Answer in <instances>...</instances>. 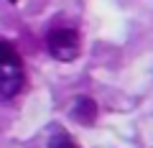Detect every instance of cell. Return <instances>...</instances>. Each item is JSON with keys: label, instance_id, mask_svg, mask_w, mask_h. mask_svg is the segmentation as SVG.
I'll return each mask as SVG.
<instances>
[{"label": "cell", "instance_id": "cell-2", "mask_svg": "<svg viewBox=\"0 0 153 148\" xmlns=\"http://www.w3.org/2000/svg\"><path fill=\"white\" fill-rule=\"evenodd\" d=\"M46 49L56 61H74L82 54V39L69 26H54L46 36Z\"/></svg>", "mask_w": 153, "mask_h": 148}, {"label": "cell", "instance_id": "cell-5", "mask_svg": "<svg viewBox=\"0 0 153 148\" xmlns=\"http://www.w3.org/2000/svg\"><path fill=\"white\" fill-rule=\"evenodd\" d=\"M8 3H16V0H8Z\"/></svg>", "mask_w": 153, "mask_h": 148}, {"label": "cell", "instance_id": "cell-3", "mask_svg": "<svg viewBox=\"0 0 153 148\" xmlns=\"http://www.w3.org/2000/svg\"><path fill=\"white\" fill-rule=\"evenodd\" d=\"M71 118L76 123H82V125H92L97 120V102L92 97H79L71 107Z\"/></svg>", "mask_w": 153, "mask_h": 148}, {"label": "cell", "instance_id": "cell-4", "mask_svg": "<svg viewBox=\"0 0 153 148\" xmlns=\"http://www.w3.org/2000/svg\"><path fill=\"white\" fill-rule=\"evenodd\" d=\"M49 148H76V143L71 141V135H66V133H56V135H51Z\"/></svg>", "mask_w": 153, "mask_h": 148}, {"label": "cell", "instance_id": "cell-1", "mask_svg": "<svg viewBox=\"0 0 153 148\" xmlns=\"http://www.w3.org/2000/svg\"><path fill=\"white\" fill-rule=\"evenodd\" d=\"M23 87V64L16 49L0 44V100H10Z\"/></svg>", "mask_w": 153, "mask_h": 148}]
</instances>
